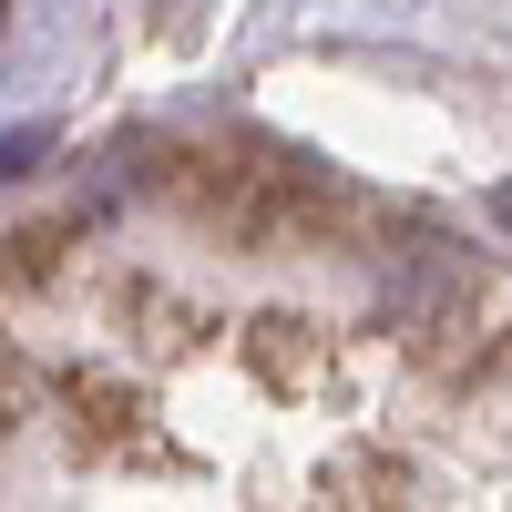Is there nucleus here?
<instances>
[{
    "label": "nucleus",
    "instance_id": "f257e3e1",
    "mask_svg": "<svg viewBox=\"0 0 512 512\" xmlns=\"http://www.w3.org/2000/svg\"><path fill=\"white\" fill-rule=\"evenodd\" d=\"M492 205H502V226H512V185H502V195H492Z\"/></svg>",
    "mask_w": 512,
    "mask_h": 512
}]
</instances>
